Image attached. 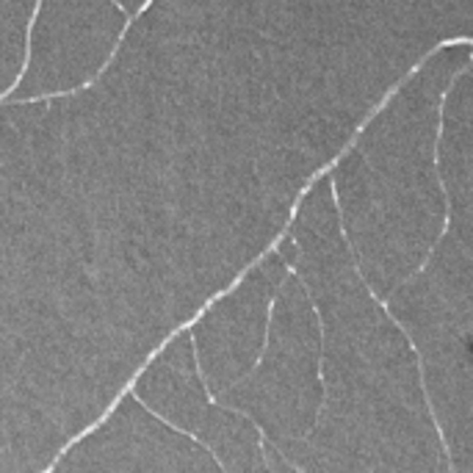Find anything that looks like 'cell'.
Listing matches in <instances>:
<instances>
[{
	"mask_svg": "<svg viewBox=\"0 0 473 473\" xmlns=\"http://www.w3.org/2000/svg\"><path fill=\"white\" fill-rule=\"evenodd\" d=\"M468 0H150L89 86L36 100L147 363L285 233L313 180Z\"/></svg>",
	"mask_w": 473,
	"mask_h": 473,
	"instance_id": "1",
	"label": "cell"
},
{
	"mask_svg": "<svg viewBox=\"0 0 473 473\" xmlns=\"http://www.w3.org/2000/svg\"><path fill=\"white\" fill-rule=\"evenodd\" d=\"M274 246L305 282L321 324L324 402L313 435L291 457L294 471H451L421 357L354 263L330 172L313 180Z\"/></svg>",
	"mask_w": 473,
	"mask_h": 473,
	"instance_id": "2",
	"label": "cell"
},
{
	"mask_svg": "<svg viewBox=\"0 0 473 473\" xmlns=\"http://www.w3.org/2000/svg\"><path fill=\"white\" fill-rule=\"evenodd\" d=\"M471 53L473 42L435 50L385 97L330 169L352 258L385 302L426 263L443 233L440 116Z\"/></svg>",
	"mask_w": 473,
	"mask_h": 473,
	"instance_id": "3",
	"label": "cell"
},
{
	"mask_svg": "<svg viewBox=\"0 0 473 473\" xmlns=\"http://www.w3.org/2000/svg\"><path fill=\"white\" fill-rule=\"evenodd\" d=\"M438 155L443 233L388 307L421 357L451 471H473V53L446 91Z\"/></svg>",
	"mask_w": 473,
	"mask_h": 473,
	"instance_id": "4",
	"label": "cell"
},
{
	"mask_svg": "<svg viewBox=\"0 0 473 473\" xmlns=\"http://www.w3.org/2000/svg\"><path fill=\"white\" fill-rule=\"evenodd\" d=\"M219 399L249 415L263 440L288 462L313 435L324 402L321 324L305 282L294 271L285 274L274 299L260 360Z\"/></svg>",
	"mask_w": 473,
	"mask_h": 473,
	"instance_id": "5",
	"label": "cell"
},
{
	"mask_svg": "<svg viewBox=\"0 0 473 473\" xmlns=\"http://www.w3.org/2000/svg\"><path fill=\"white\" fill-rule=\"evenodd\" d=\"M130 390L163 421L197 438L222 471L266 473L263 432L246 413L210 393L188 327L177 330L144 363Z\"/></svg>",
	"mask_w": 473,
	"mask_h": 473,
	"instance_id": "6",
	"label": "cell"
},
{
	"mask_svg": "<svg viewBox=\"0 0 473 473\" xmlns=\"http://www.w3.org/2000/svg\"><path fill=\"white\" fill-rule=\"evenodd\" d=\"M133 14L119 0H39L17 83L3 100L69 94L111 64Z\"/></svg>",
	"mask_w": 473,
	"mask_h": 473,
	"instance_id": "7",
	"label": "cell"
},
{
	"mask_svg": "<svg viewBox=\"0 0 473 473\" xmlns=\"http://www.w3.org/2000/svg\"><path fill=\"white\" fill-rule=\"evenodd\" d=\"M50 471L219 473L222 468L197 438L163 421L127 388L97 424L55 457Z\"/></svg>",
	"mask_w": 473,
	"mask_h": 473,
	"instance_id": "8",
	"label": "cell"
},
{
	"mask_svg": "<svg viewBox=\"0 0 473 473\" xmlns=\"http://www.w3.org/2000/svg\"><path fill=\"white\" fill-rule=\"evenodd\" d=\"M288 271L280 249L271 246L233 285L213 296L188 327L197 366L216 399L238 385L260 360L274 299Z\"/></svg>",
	"mask_w": 473,
	"mask_h": 473,
	"instance_id": "9",
	"label": "cell"
},
{
	"mask_svg": "<svg viewBox=\"0 0 473 473\" xmlns=\"http://www.w3.org/2000/svg\"><path fill=\"white\" fill-rule=\"evenodd\" d=\"M36 3L39 0H0V100L22 72Z\"/></svg>",
	"mask_w": 473,
	"mask_h": 473,
	"instance_id": "10",
	"label": "cell"
},
{
	"mask_svg": "<svg viewBox=\"0 0 473 473\" xmlns=\"http://www.w3.org/2000/svg\"><path fill=\"white\" fill-rule=\"evenodd\" d=\"M119 3H122V6H125L130 14H138L144 6H147V3H150V0H119Z\"/></svg>",
	"mask_w": 473,
	"mask_h": 473,
	"instance_id": "11",
	"label": "cell"
}]
</instances>
